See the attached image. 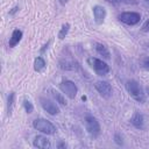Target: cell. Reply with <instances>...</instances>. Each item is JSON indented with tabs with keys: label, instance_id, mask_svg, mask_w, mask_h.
<instances>
[{
	"label": "cell",
	"instance_id": "6da1fadb",
	"mask_svg": "<svg viewBox=\"0 0 149 149\" xmlns=\"http://www.w3.org/2000/svg\"><path fill=\"white\" fill-rule=\"evenodd\" d=\"M126 90L128 92V94L135 99L139 102H144L146 100V95H144V91L143 87L141 86V84L134 79H130L126 83Z\"/></svg>",
	"mask_w": 149,
	"mask_h": 149
},
{
	"label": "cell",
	"instance_id": "7a4b0ae2",
	"mask_svg": "<svg viewBox=\"0 0 149 149\" xmlns=\"http://www.w3.org/2000/svg\"><path fill=\"white\" fill-rule=\"evenodd\" d=\"M84 125H85V128L87 130V133L92 136V137H98L100 135V132H101V128H100V123L98 121V119L91 114H87L85 118H84Z\"/></svg>",
	"mask_w": 149,
	"mask_h": 149
},
{
	"label": "cell",
	"instance_id": "3957f363",
	"mask_svg": "<svg viewBox=\"0 0 149 149\" xmlns=\"http://www.w3.org/2000/svg\"><path fill=\"white\" fill-rule=\"evenodd\" d=\"M33 127L43 133V134H47V135H54L56 133V127L47 119H43V118H38V119H35L33 121Z\"/></svg>",
	"mask_w": 149,
	"mask_h": 149
},
{
	"label": "cell",
	"instance_id": "277c9868",
	"mask_svg": "<svg viewBox=\"0 0 149 149\" xmlns=\"http://www.w3.org/2000/svg\"><path fill=\"white\" fill-rule=\"evenodd\" d=\"M88 65L94 70V72L99 76H105L109 72V66L107 63H105L102 59H99L97 57H88L87 58Z\"/></svg>",
	"mask_w": 149,
	"mask_h": 149
},
{
	"label": "cell",
	"instance_id": "5b68a950",
	"mask_svg": "<svg viewBox=\"0 0 149 149\" xmlns=\"http://www.w3.org/2000/svg\"><path fill=\"white\" fill-rule=\"evenodd\" d=\"M118 19L125 24L135 26L141 21V14L136 12H123L118 16Z\"/></svg>",
	"mask_w": 149,
	"mask_h": 149
},
{
	"label": "cell",
	"instance_id": "8992f818",
	"mask_svg": "<svg viewBox=\"0 0 149 149\" xmlns=\"http://www.w3.org/2000/svg\"><path fill=\"white\" fill-rule=\"evenodd\" d=\"M59 88L62 90L63 93H65L66 97H69L70 99H74L77 93H78V87L77 85L72 81V80H69V79H65V80H62V83L59 84Z\"/></svg>",
	"mask_w": 149,
	"mask_h": 149
},
{
	"label": "cell",
	"instance_id": "52a82bcc",
	"mask_svg": "<svg viewBox=\"0 0 149 149\" xmlns=\"http://www.w3.org/2000/svg\"><path fill=\"white\" fill-rule=\"evenodd\" d=\"M94 87L95 90L99 92V94L102 97V98H111L112 97V93H113V88L111 86V84L108 81H105V80H99L94 84Z\"/></svg>",
	"mask_w": 149,
	"mask_h": 149
},
{
	"label": "cell",
	"instance_id": "ba28073f",
	"mask_svg": "<svg viewBox=\"0 0 149 149\" xmlns=\"http://www.w3.org/2000/svg\"><path fill=\"white\" fill-rule=\"evenodd\" d=\"M40 102H41V106L42 108L50 115H57L59 113V108L58 106L50 99H47V98H40Z\"/></svg>",
	"mask_w": 149,
	"mask_h": 149
},
{
	"label": "cell",
	"instance_id": "9c48e42d",
	"mask_svg": "<svg viewBox=\"0 0 149 149\" xmlns=\"http://www.w3.org/2000/svg\"><path fill=\"white\" fill-rule=\"evenodd\" d=\"M92 12H93L94 21H95L98 24H101V23L105 21V17H106V9H105L102 6L95 5V6H93Z\"/></svg>",
	"mask_w": 149,
	"mask_h": 149
},
{
	"label": "cell",
	"instance_id": "30bf717a",
	"mask_svg": "<svg viewBox=\"0 0 149 149\" xmlns=\"http://www.w3.org/2000/svg\"><path fill=\"white\" fill-rule=\"evenodd\" d=\"M130 123L137 129H143L144 128V116L140 112H135L133 114V116L130 118Z\"/></svg>",
	"mask_w": 149,
	"mask_h": 149
},
{
	"label": "cell",
	"instance_id": "8fae6325",
	"mask_svg": "<svg viewBox=\"0 0 149 149\" xmlns=\"http://www.w3.org/2000/svg\"><path fill=\"white\" fill-rule=\"evenodd\" d=\"M33 144H34V147H36V148H42V149H47V148H50V147H51L50 141H49L45 136H43V135H37V136H35Z\"/></svg>",
	"mask_w": 149,
	"mask_h": 149
},
{
	"label": "cell",
	"instance_id": "7c38bea8",
	"mask_svg": "<svg viewBox=\"0 0 149 149\" xmlns=\"http://www.w3.org/2000/svg\"><path fill=\"white\" fill-rule=\"evenodd\" d=\"M59 68H61L62 70L74 71V70L79 69V64H78L76 61H69V59H65V61H61V62H59Z\"/></svg>",
	"mask_w": 149,
	"mask_h": 149
},
{
	"label": "cell",
	"instance_id": "4fadbf2b",
	"mask_svg": "<svg viewBox=\"0 0 149 149\" xmlns=\"http://www.w3.org/2000/svg\"><path fill=\"white\" fill-rule=\"evenodd\" d=\"M22 35H23V33H22V30H20V29H15V30H13V33H12V36H10V38H9V47H15L16 44H19V42L21 41V38H22Z\"/></svg>",
	"mask_w": 149,
	"mask_h": 149
},
{
	"label": "cell",
	"instance_id": "5bb4252c",
	"mask_svg": "<svg viewBox=\"0 0 149 149\" xmlns=\"http://www.w3.org/2000/svg\"><path fill=\"white\" fill-rule=\"evenodd\" d=\"M95 51L98 52V55H100L105 59H109L111 58V54H109L108 48L102 43H95Z\"/></svg>",
	"mask_w": 149,
	"mask_h": 149
},
{
	"label": "cell",
	"instance_id": "9a60e30c",
	"mask_svg": "<svg viewBox=\"0 0 149 149\" xmlns=\"http://www.w3.org/2000/svg\"><path fill=\"white\" fill-rule=\"evenodd\" d=\"M45 65H47V64H45V61H44L43 57L38 56V57L35 58V61H34V70H35V71H37V72L43 71L44 68H45Z\"/></svg>",
	"mask_w": 149,
	"mask_h": 149
},
{
	"label": "cell",
	"instance_id": "2e32d148",
	"mask_svg": "<svg viewBox=\"0 0 149 149\" xmlns=\"http://www.w3.org/2000/svg\"><path fill=\"white\" fill-rule=\"evenodd\" d=\"M14 102H15V92H9L8 97H7V113L8 115L12 114L13 107H14Z\"/></svg>",
	"mask_w": 149,
	"mask_h": 149
},
{
	"label": "cell",
	"instance_id": "e0dca14e",
	"mask_svg": "<svg viewBox=\"0 0 149 149\" xmlns=\"http://www.w3.org/2000/svg\"><path fill=\"white\" fill-rule=\"evenodd\" d=\"M51 93H52V95H54V98L56 99V101H57V102H59V104H61V105H63V106H65V105H66L65 98L62 95V93H59V92H57V91H55V90H51Z\"/></svg>",
	"mask_w": 149,
	"mask_h": 149
},
{
	"label": "cell",
	"instance_id": "ac0fdd59",
	"mask_svg": "<svg viewBox=\"0 0 149 149\" xmlns=\"http://www.w3.org/2000/svg\"><path fill=\"white\" fill-rule=\"evenodd\" d=\"M69 29H70V23H64V24L62 26L59 33H58V38H59V40H63V38L68 35Z\"/></svg>",
	"mask_w": 149,
	"mask_h": 149
},
{
	"label": "cell",
	"instance_id": "d6986e66",
	"mask_svg": "<svg viewBox=\"0 0 149 149\" xmlns=\"http://www.w3.org/2000/svg\"><path fill=\"white\" fill-rule=\"evenodd\" d=\"M23 107H24V111L28 113V114H30V113H33V111H34V106H33V104H31V101L30 100H23Z\"/></svg>",
	"mask_w": 149,
	"mask_h": 149
},
{
	"label": "cell",
	"instance_id": "ffe728a7",
	"mask_svg": "<svg viewBox=\"0 0 149 149\" xmlns=\"http://www.w3.org/2000/svg\"><path fill=\"white\" fill-rule=\"evenodd\" d=\"M106 1L112 5H120L123 2H126V3H135L136 2V1H132V0H106Z\"/></svg>",
	"mask_w": 149,
	"mask_h": 149
},
{
	"label": "cell",
	"instance_id": "44dd1931",
	"mask_svg": "<svg viewBox=\"0 0 149 149\" xmlns=\"http://www.w3.org/2000/svg\"><path fill=\"white\" fill-rule=\"evenodd\" d=\"M141 64H142V66H143L144 69L149 70V56L143 57V58H142V61H141Z\"/></svg>",
	"mask_w": 149,
	"mask_h": 149
},
{
	"label": "cell",
	"instance_id": "7402d4cb",
	"mask_svg": "<svg viewBox=\"0 0 149 149\" xmlns=\"http://www.w3.org/2000/svg\"><path fill=\"white\" fill-rule=\"evenodd\" d=\"M114 140H115V143H116V144H119V146H121V144L123 143L122 137L120 136V134H115V135H114Z\"/></svg>",
	"mask_w": 149,
	"mask_h": 149
},
{
	"label": "cell",
	"instance_id": "603a6c76",
	"mask_svg": "<svg viewBox=\"0 0 149 149\" xmlns=\"http://www.w3.org/2000/svg\"><path fill=\"white\" fill-rule=\"evenodd\" d=\"M142 30L146 31V33H149V19L143 23V26H142Z\"/></svg>",
	"mask_w": 149,
	"mask_h": 149
},
{
	"label": "cell",
	"instance_id": "cb8c5ba5",
	"mask_svg": "<svg viewBox=\"0 0 149 149\" xmlns=\"http://www.w3.org/2000/svg\"><path fill=\"white\" fill-rule=\"evenodd\" d=\"M17 10H19V7H14V8H13V9L9 12V14H10V15H13V14H14L15 12H17Z\"/></svg>",
	"mask_w": 149,
	"mask_h": 149
},
{
	"label": "cell",
	"instance_id": "d4e9b609",
	"mask_svg": "<svg viewBox=\"0 0 149 149\" xmlns=\"http://www.w3.org/2000/svg\"><path fill=\"white\" fill-rule=\"evenodd\" d=\"M57 147H58V148H65V147H66V144H65V143H63V142H59V143L57 144Z\"/></svg>",
	"mask_w": 149,
	"mask_h": 149
},
{
	"label": "cell",
	"instance_id": "484cf974",
	"mask_svg": "<svg viewBox=\"0 0 149 149\" xmlns=\"http://www.w3.org/2000/svg\"><path fill=\"white\" fill-rule=\"evenodd\" d=\"M143 3H144V6L147 8H149V0H143Z\"/></svg>",
	"mask_w": 149,
	"mask_h": 149
},
{
	"label": "cell",
	"instance_id": "4316f807",
	"mask_svg": "<svg viewBox=\"0 0 149 149\" xmlns=\"http://www.w3.org/2000/svg\"><path fill=\"white\" fill-rule=\"evenodd\" d=\"M58 1H59L61 5H65V3L68 2V0H58Z\"/></svg>",
	"mask_w": 149,
	"mask_h": 149
},
{
	"label": "cell",
	"instance_id": "83f0119b",
	"mask_svg": "<svg viewBox=\"0 0 149 149\" xmlns=\"http://www.w3.org/2000/svg\"><path fill=\"white\" fill-rule=\"evenodd\" d=\"M148 47H149V45H148Z\"/></svg>",
	"mask_w": 149,
	"mask_h": 149
}]
</instances>
